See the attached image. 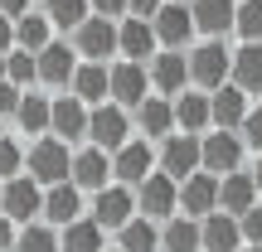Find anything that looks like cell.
Here are the masks:
<instances>
[{
    "label": "cell",
    "instance_id": "1",
    "mask_svg": "<svg viewBox=\"0 0 262 252\" xmlns=\"http://www.w3.org/2000/svg\"><path fill=\"white\" fill-rule=\"evenodd\" d=\"M25 175H34L44 189L63 185V179H73V146L58 136H39L34 146H29V160H25Z\"/></svg>",
    "mask_w": 262,
    "mask_h": 252
},
{
    "label": "cell",
    "instance_id": "2",
    "mask_svg": "<svg viewBox=\"0 0 262 252\" xmlns=\"http://www.w3.org/2000/svg\"><path fill=\"white\" fill-rule=\"evenodd\" d=\"M189 78H194V87H204V93L233 83V49H228L224 39H204V44L189 54Z\"/></svg>",
    "mask_w": 262,
    "mask_h": 252
},
{
    "label": "cell",
    "instance_id": "3",
    "mask_svg": "<svg viewBox=\"0 0 262 252\" xmlns=\"http://www.w3.org/2000/svg\"><path fill=\"white\" fill-rule=\"evenodd\" d=\"M0 214H10L19 228L25 223H39L44 218V185L34 175H15L0 185Z\"/></svg>",
    "mask_w": 262,
    "mask_h": 252
},
{
    "label": "cell",
    "instance_id": "4",
    "mask_svg": "<svg viewBox=\"0 0 262 252\" xmlns=\"http://www.w3.org/2000/svg\"><path fill=\"white\" fill-rule=\"evenodd\" d=\"M136 214H141L136 209V189H126V185H107V189H97V194H88V218H97L107 233H122Z\"/></svg>",
    "mask_w": 262,
    "mask_h": 252
},
{
    "label": "cell",
    "instance_id": "5",
    "mask_svg": "<svg viewBox=\"0 0 262 252\" xmlns=\"http://www.w3.org/2000/svg\"><path fill=\"white\" fill-rule=\"evenodd\" d=\"M160 170H165L170 179H189L204 170V136H189V131H175V136L160 141Z\"/></svg>",
    "mask_w": 262,
    "mask_h": 252
},
{
    "label": "cell",
    "instance_id": "6",
    "mask_svg": "<svg viewBox=\"0 0 262 252\" xmlns=\"http://www.w3.org/2000/svg\"><path fill=\"white\" fill-rule=\"evenodd\" d=\"M112 170H117V185L136 189V185H146V179L160 170V155L150 150L146 136H131L122 150H112Z\"/></svg>",
    "mask_w": 262,
    "mask_h": 252
},
{
    "label": "cell",
    "instance_id": "7",
    "mask_svg": "<svg viewBox=\"0 0 262 252\" xmlns=\"http://www.w3.org/2000/svg\"><path fill=\"white\" fill-rule=\"evenodd\" d=\"M73 185L83 189V194H97V189L117 185L112 150H102V146H93V141H83V146L73 150Z\"/></svg>",
    "mask_w": 262,
    "mask_h": 252
},
{
    "label": "cell",
    "instance_id": "8",
    "mask_svg": "<svg viewBox=\"0 0 262 252\" xmlns=\"http://www.w3.org/2000/svg\"><path fill=\"white\" fill-rule=\"evenodd\" d=\"M73 49H78V58H88V63H107L112 54H122V49H117V19L88 15L83 25L73 29Z\"/></svg>",
    "mask_w": 262,
    "mask_h": 252
},
{
    "label": "cell",
    "instance_id": "9",
    "mask_svg": "<svg viewBox=\"0 0 262 252\" xmlns=\"http://www.w3.org/2000/svg\"><path fill=\"white\" fill-rule=\"evenodd\" d=\"M136 209L146 218H156V223H170V218L180 214V179H170L165 170H156L146 185H136Z\"/></svg>",
    "mask_w": 262,
    "mask_h": 252
},
{
    "label": "cell",
    "instance_id": "10",
    "mask_svg": "<svg viewBox=\"0 0 262 252\" xmlns=\"http://www.w3.org/2000/svg\"><path fill=\"white\" fill-rule=\"evenodd\" d=\"M243 131H224V126H214V131H204V170L209 175H233V170H243Z\"/></svg>",
    "mask_w": 262,
    "mask_h": 252
},
{
    "label": "cell",
    "instance_id": "11",
    "mask_svg": "<svg viewBox=\"0 0 262 252\" xmlns=\"http://www.w3.org/2000/svg\"><path fill=\"white\" fill-rule=\"evenodd\" d=\"M150 93H156V83H150V68H146V63H131V58L112 63V102H117V107L136 112Z\"/></svg>",
    "mask_w": 262,
    "mask_h": 252
},
{
    "label": "cell",
    "instance_id": "12",
    "mask_svg": "<svg viewBox=\"0 0 262 252\" xmlns=\"http://www.w3.org/2000/svg\"><path fill=\"white\" fill-rule=\"evenodd\" d=\"M88 141H93V146H102V150H122L126 141H131V112H126V107H117V102L93 107Z\"/></svg>",
    "mask_w": 262,
    "mask_h": 252
},
{
    "label": "cell",
    "instance_id": "13",
    "mask_svg": "<svg viewBox=\"0 0 262 252\" xmlns=\"http://www.w3.org/2000/svg\"><path fill=\"white\" fill-rule=\"evenodd\" d=\"M156 25V39H160V49H185L189 39L199 34V25H194V10L185 5V0H165L160 5V15L150 19Z\"/></svg>",
    "mask_w": 262,
    "mask_h": 252
},
{
    "label": "cell",
    "instance_id": "14",
    "mask_svg": "<svg viewBox=\"0 0 262 252\" xmlns=\"http://www.w3.org/2000/svg\"><path fill=\"white\" fill-rule=\"evenodd\" d=\"M146 68H150V83H156L160 97H180L185 87H194V78H189V54H180V49H160Z\"/></svg>",
    "mask_w": 262,
    "mask_h": 252
},
{
    "label": "cell",
    "instance_id": "15",
    "mask_svg": "<svg viewBox=\"0 0 262 252\" xmlns=\"http://www.w3.org/2000/svg\"><path fill=\"white\" fill-rule=\"evenodd\" d=\"M78 218H88V194L73 185V179H63V185L44 189V223L68 228V223H78Z\"/></svg>",
    "mask_w": 262,
    "mask_h": 252
},
{
    "label": "cell",
    "instance_id": "16",
    "mask_svg": "<svg viewBox=\"0 0 262 252\" xmlns=\"http://www.w3.org/2000/svg\"><path fill=\"white\" fill-rule=\"evenodd\" d=\"M88 122H93V107L83 102L78 93H63V97H54V126H49V136H58V141H88Z\"/></svg>",
    "mask_w": 262,
    "mask_h": 252
},
{
    "label": "cell",
    "instance_id": "17",
    "mask_svg": "<svg viewBox=\"0 0 262 252\" xmlns=\"http://www.w3.org/2000/svg\"><path fill=\"white\" fill-rule=\"evenodd\" d=\"M78 49L73 44H49L39 49V87H73V73H78Z\"/></svg>",
    "mask_w": 262,
    "mask_h": 252
},
{
    "label": "cell",
    "instance_id": "18",
    "mask_svg": "<svg viewBox=\"0 0 262 252\" xmlns=\"http://www.w3.org/2000/svg\"><path fill=\"white\" fill-rule=\"evenodd\" d=\"M180 214H189V218H209V214H219V175L199 170V175L180 179Z\"/></svg>",
    "mask_w": 262,
    "mask_h": 252
},
{
    "label": "cell",
    "instance_id": "19",
    "mask_svg": "<svg viewBox=\"0 0 262 252\" xmlns=\"http://www.w3.org/2000/svg\"><path fill=\"white\" fill-rule=\"evenodd\" d=\"M117 49H122V58H131V63H146V58H156V54H160L156 25H150V19L126 15L122 25H117Z\"/></svg>",
    "mask_w": 262,
    "mask_h": 252
},
{
    "label": "cell",
    "instance_id": "20",
    "mask_svg": "<svg viewBox=\"0 0 262 252\" xmlns=\"http://www.w3.org/2000/svg\"><path fill=\"white\" fill-rule=\"evenodd\" d=\"M131 117H136V126H141V136H146V141H165V136H175V131H180V122H175V97H160V93H150Z\"/></svg>",
    "mask_w": 262,
    "mask_h": 252
},
{
    "label": "cell",
    "instance_id": "21",
    "mask_svg": "<svg viewBox=\"0 0 262 252\" xmlns=\"http://www.w3.org/2000/svg\"><path fill=\"white\" fill-rule=\"evenodd\" d=\"M189 10H194V25L204 39H224L238 25V0H189Z\"/></svg>",
    "mask_w": 262,
    "mask_h": 252
},
{
    "label": "cell",
    "instance_id": "22",
    "mask_svg": "<svg viewBox=\"0 0 262 252\" xmlns=\"http://www.w3.org/2000/svg\"><path fill=\"white\" fill-rule=\"evenodd\" d=\"M257 179H253V170H233V175H224L219 179V209L224 214H233V218H243L248 209L257 204Z\"/></svg>",
    "mask_w": 262,
    "mask_h": 252
},
{
    "label": "cell",
    "instance_id": "23",
    "mask_svg": "<svg viewBox=\"0 0 262 252\" xmlns=\"http://www.w3.org/2000/svg\"><path fill=\"white\" fill-rule=\"evenodd\" d=\"M209 107H214V126H224V131H243V122H248V93L238 83H224V87H214L209 93Z\"/></svg>",
    "mask_w": 262,
    "mask_h": 252
},
{
    "label": "cell",
    "instance_id": "24",
    "mask_svg": "<svg viewBox=\"0 0 262 252\" xmlns=\"http://www.w3.org/2000/svg\"><path fill=\"white\" fill-rule=\"evenodd\" d=\"M175 122H180V131H189V136H204V131L214 126V107H209L204 87H185V93L175 97Z\"/></svg>",
    "mask_w": 262,
    "mask_h": 252
},
{
    "label": "cell",
    "instance_id": "25",
    "mask_svg": "<svg viewBox=\"0 0 262 252\" xmlns=\"http://www.w3.org/2000/svg\"><path fill=\"white\" fill-rule=\"evenodd\" d=\"M73 93L83 97L88 107H102V102H112V63H78V73H73Z\"/></svg>",
    "mask_w": 262,
    "mask_h": 252
},
{
    "label": "cell",
    "instance_id": "26",
    "mask_svg": "<svg viewBox=\"0 0 262 252\" xmlns=\"http://www.w3.org/2000/svg\"><path fill=\"white\" fill-rule=\"evenodd\" d=\"M160 252H204V223L175 214L170 223H160Z\"/></svg>",
    "mask_w": 262,
    "mask_h": 252
},
{
    "label": "cell",
    "instance_id": "27",
    "mask_svg": "<svg viewBox=\"0 0 262 252\" xmlns=\"http://www.w3.org/2000/svg\"><path fill=\"white\" fill-rule=\"evenodd\" d=\"M204 223V252H243V223H238L233 214H209V218H199Z\"/></svg>",
    "mask_w": 262,
    "mask_h": 252
},
{
    "label": "cell",
    "instance_id": "28",
    "mask_svg": "<svg viewBox=\"0 0 262 252\" xmlns=\"http://www.w3.org/2000/svg\"><path fill=\"white\" fill-rule=\"evenodd\" d=\"M49 126H54V97L49 93H25V102L15 112V131L39 141V136H49Z\"/></svg>",
    "mask_w": 262,
    "mask_h": 252
},
{
    "label": "cell",
    "instance_id": "29",
    "mask_svg": "<svg viewBox=\"0 0 262 252\" xmlns=\"http://www.w3.org/2000/svg\"><path fill=\"white\" fill-rule=\"evenodd\" d=\"M117 252H160V223L146 218V214H136L122 233H117Z\"/></svg>",
    "mask_w": 262,
    "mask_h": 252
},
{
    "label": "cell",
    "instance_id": "30",
    "mask_svg": "<svg viewBox=\"0 0 262 252\" xmlns=\"http://www.w3.org/2000/svg\"><path fill=\"white\" fill-rule=\"evenodd\" d=\"M58 233H63V252H107V228L97 218H78Z\"/></svg>",
    "mask_w": 262,
    "mask_h": 252
},
{
    "label": "cell",
    "instance_id": "31",
    "mask_svg": "<svg viewBox=\"0 0 262 252\" xmlns=\"http://www.w3.org/2000/svg\"><path fill=\"white\" fill-rule=\"evenodd\" d=\"M233 83L248 97L262 93V44H238L233 49Z\"/></svg>",
    "mask_w": 262,
    "mask_h": 252
},
{
    "label": "cell",
    "instance_id": "32",
    "mask_svg": "<svg viewBox=\"0 0 262 252\" xmlns=\"http://www.w3.org/2000/svg\"><path fill=\"white\" fill-rule=\"evenodd\" d=\"M54 44V19L49 15H34L29 10L25 19H15V49H29V54H39V49Z\"/></svg>",
    "mask_w": 262,
    "mask_h": 252
},
{
    "label": "cell",
    "instance_id": "33",
    "mask_svg": "<svg viewBox=\"0 0 262 252\" xmlns=\"http://www.w3.org/2000/svg\"><path fill=\"white\" fill-rule=\"evenodd\" d=\"M15 252H63V233H58L54 223H25L15 238Z\"/></svg>",
    "mask_w": 262,
    "mask_h": 252
},
{
    "label": "cell",
    "instance_id": "34",
    "mask_svg": "<svg viewBox=\"0 0 262 252\" xmlns=\"http://www.w3.org/2000/svg\"><path fill=\"white\" fill-rule=\"evenodd\" d=\"M93 10V0H44V15L54 19V29H78Z\"/></svg>",
    "mask_w": 262,
    "mask_h": 252
},
{
    "label": "cell",
    "instance_id": "35",
    "mask_svg": "<svg viewBox=\"0 0 262 252\" xmlns=\"http://www.w3.org/2000/svg\"><path fill=\"white\" fill-rule=\"evenodd\" d=\"M233 34L243 44H262V0H238V25Z\"/></svg>",
    "mask_w": 262,
    "mask_h": 252
},
{
    "label": "cell",
    "instance_id": "36",
    "mask_svg": "<svg viewBox=\"0 0 262 252\" xmlns=\"http://www.w3.org/2000/svg\"><path fill=\"white\" fill-rule=\"evenodd\" d=\"M10 83L15 87H39V54L10 49Z\"/></svg>",
    "mask_w": 262,
    "mask_h": 252
},
{
    "label": "cell",
    "instance_id": "37",
    "mask_svg": "<svg viewBox=\"0 0 262 252\" xmlns=\"http://www.w3.org/2000/svg\"><path fill=\"white\" fill-rule=\"evenodd\" d=\"M25 160H29V150H19L15 136L0 141V185H5V179H15V175H25Z\"/></svg>",
    "mask_w": 262,
    "mask_h": 252
},
{
    "label": "cell",
    "instance_id": "38",
    "mask_svg": "<svg viewBox=\"0 0 262 252\" xmlns=\"http://www.w3.org/2000/svg\"><path fill=\"white\" fill-rule=\"evenodd\" d=\"M238 223H243V243L248 247H262V204H253Z\"/></svg>",
    "mask_w": 262,
    "mask_h": 252
},
{
    "label": "cell",
    "instance_id": "39",
    "mask_svg": "<svg viewBox=\"0 0 262 252\" xmlns=\"http://www.w3.org/2000/svg\"><path fill=\"white\" fill-rule=\"evenodd\" d=\"M19 102H25V87H15V83H0V117H5V122H15Z\"/></svg>",
    "mask_w": 262,
    "mask_h": 252
},
{
    "label": "cell",
    "instance_id": "40",
    "mask_svg": "<svg viewBox=\"0 0 262 252\" xmlns=\"http://www.w3.org/2000/svg\"><path fill=\"white\" fill-rule=\"evenodd\" d=\"M243 141H248V150H257V155H262V102L248 112V122H243Z\"/></svg>",
    "mask_w": 262,
    "mask_h": 252
},
{
    "label": "cell",
    "instance_id": "41",
    "mask_svg": "<svg viewBox=\"0 0 262 252\" xmlns=\"http://www.w3.org/2000/svg\"><path fill=\"white\" fill-rule=\"evenodd\" d=\"M15 238H19V223L10 214H0V252H15Z\"/></svg>",
    "mask_w": 262,
    "mask_h": 252
},
{
    "label": "cell",
    "instance_id": "42",
    "mask_svg": "<svg viewBox=\"0 0 262 252\" xmlns=\"http://www.w3.org/2000/svg\"><path fill=\"white\" fill-rule=\"evenodd\" d=\"M126 10H131V0H93V15H107V19L126 15Z\"/></svg>",
    "mask_w": 262,
    "mask_h": 252
},
{
    "label": "cell",
    "instance_id": "43",
    "mask_svg": "<svg viewBox=\"0 0 262 252\" xmlns=\"http://www.w3.org/2000/svg\"><path fill=\"white\" fill-rule=\"evenodd\" d=\"M160 5H165V0H131L126 15H136V19H156V15H160Z\"/></svg>",
    "mask_w": 262,
    "mask_h": 252
},
{
    "label": "cell",
    "instance_id": "44",
    "mask_svg": "<svg viewBox=\"0 0 262 252\" xmlns=\"http://www.w3.org/2000/svg\"><path fill=\"white\" fill-rule=\"evenodd\" d=\"M10 49H15V19L0 15V54H10Z\"/></svg>",
    "mask_w": 262,
    "mask_h": 252
},
{
    "label": "cell",
    "instance_id": "45",
    "mask_svg": "<svg viewBox=\"0 0 262 252\" xmlns=\"http://www.w3.org/2000/svg\"><path fill=\"white\" fill-rule=\"evenodd\" d=\"M0 15H10V19H25V15H29V0H0Z\"/></svg>",
    "mask_w": 262,
    "mask_h": 252
},
{
    "label": "cell",
    "instance_id": "46",
    "mask_svg": "<svg viewBox=\"0 0 262 252\" xmlns=\"http://www.w3.org/2000/svg\"><path fill=\"white\" fill-rule=\"evenodd\" d=\"M253 179H257V189H262V155L253 160Z\"/></svg>",
    "mask_w": 262,
    "mask_h": 252
},
{
    "label": "cell",
    "instance_id": "47",
    "mask_svg": "<svg viewBox=\"0 0 262 252\" xmlns=\"http://www.w3.org/2000/svg\"><path fill=\"white\" fill-rule=\"evenodd\" d=\"M5 126H15V122H5V117H0V141H5V136H10V131H5Z\"/></svg>",
    "mask_w": 262,
    "mask_h": 252
},
{
    "label": "cell",
    "instance_id": "48",
    "mask_svg": "<svg viewBox=\"0 0 262 252\" xmlns=\"http://www.w3.org/2000/svg\"><path fill=\"white\" fill-rule=\"evenodd\" d=\"M243 252H262V247H243Z\"/></svg>",
    "mask_w": 262,
    "mask_h": 252
},
{
    "label": "cell",
    "instance_id": "49",
    "mask_svg": "<svg viewBox=\"0 0 262 252\" xmlns=\"http://www.w3.org/2000/svg\"><path fill=\"white\" fill-rule=\"evenodd\" d=\"M112 252H117V247H112Z\"/></svg>",
    "mask_w": 262,
    "mask_h": 252
}]
</instances>
